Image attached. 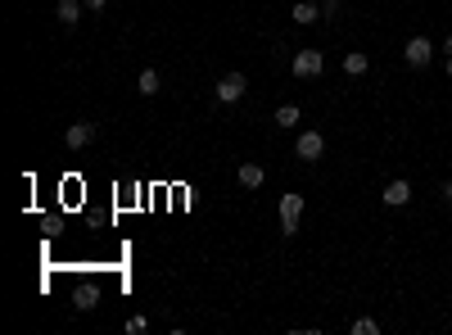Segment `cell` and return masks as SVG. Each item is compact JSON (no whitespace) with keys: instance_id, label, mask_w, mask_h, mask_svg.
<instances>
[{"instance_id":"3957f363","label":"cell","mask_w":452,"mask_h":335,"mask_svg":"<svg viewBox=\"0 0 452 335\" xmlns=\"http://www.w3.org/2000/svg\"><path fill=\"white\" fill-rule=\"evenodd\" d=\"M294 155H299L303 164H316V159L326 155V136H321V131H299V141H294Z\"/></svg>"},{"instance_id":"5b68a950","label":"cell","mask_w":452,"mask_h":335,"mask_svg":"<svg viewBox=\"0 0 452 335\" xmlns=\"http://www.w3.org/2000/svg\"><path fill=\"white\" fill-rule=\"evenodd\" d=\"M245 91H249L245 73H226V78L217 82V100H222V104H235V100H240V95H245Z\"/></svg>"},{"instance_id":"7c38bea8","label":"cell","mask_w":452,"mask_h":335,"mask_svg":"<svg viewBox=\"0 0 452 335\" xmlns=\"http://www.w3.org/2000/svg\"><path fill=\"white\" fill-rule=\"evenodd\" d=\"M95 299H100V290H95V285H91V281H86V285H82V290H77V294H73V308H77V313H91V308H95Z\"/></svg>"},{"instance_id":"30bf717a","label":"cell","mask_w":452,"mask_h":335,"mask_svg":"<svg viewBox=\"0 0 452 335\" xmlns=\"http://www.w3.org/2000/svg\"><path fill=\"white\" fill-rule=\"evenodd\" d=\"M290 18H294V23H299V27H307V23H316V18H321V9H316L312 0H299V5L290 9Z\"/></svg>"},{"instance_id":"6da1fadb","label":"cell","mask_w":452,"mask_h":335,"mask_svg":"<svg viewBox=\"0 0 452 335\" xmlns=\"http://www.w3.org/2000/svg\"><path fill=\"white\" fill-rule=\"evenodd\" d=\"M290 69H294V78H299V82L321 78V73H326V55L321 50H294V64H290Z\"/></svg>"},{"instance_id":"ac0fdd59","label":"cell","mask_w":452,"mask_h":335,"mask_svg":"<svg viewBox=\"0 0 452 335\" xmlns=\"http://www.w3.org/2000/svg\"><path fill=\"white\" fill-rule=\"evenodd\" d=\"M82 5H86V9H104V5H109V0H82Z\"/></svg>"},{"instance_id":"277c9868","label":"cell","mask_w":452,"mask_h":335,"mask_svg":"<svg viewBox=\"0 0 452 335\" xmlns=\"http://www.w3.org/2000/svg\"><path fill=\"white\" fill-rule=\"evenodd\" d=\"M430 55H435L430 36H407V45H402V59H407V69H425Z\"/></svg>"},{"instance_id":"9c48e42d","label":"cell","mask_w":452,"mask_h":335,"mask_svg":"<svg viewBox=\"0 0 452 335\" xmlns=\"http://www.w3.org/2000/svg\"><path fill=\"white\" fill-rule=\"evenodd\" d=\"M54 14H59V23H64V27H73L77 18L86 14V5H82V0H59V9H54Z\"/></svg>"},{"instance_id":"9a60e30c","label":"cell","mask_w":452,"mask_h":335,"mask_svg":"<svg viewBox=\"0 0 452 335\" xmlns=\"http://www.w3.org/2000/svg\"><path fill=\"white\" fill-rule=\"evenodd\" d=\"M122 327H127V335H145L150 331V318H145V313H136V318H127Z\"/></svg>"},{"instance_id":"5bb4252c","label":"cell","mask_w":452,"mask_h":335,"mask_svg":"<svg viewBox=\"0 0 452 335\" xmlns=\"http://www.w3.org/2000/svg\"><path fill=\"white\" fill-rule=\"evenodd\" d=\"M299 118H303V109H299V104H281V109H276V122H281V127H294Z\"/></svg>"},{"instance_id":"52a82bcc","label":"cell","mask_w":452,"mask_h":335,"mask_svg":"<svg viewBox=\"0 0 452 335\" xmlns=\"http://www.w3.org/2000/svg\"><path fill=\"white\" fill-rule=\"evenodd\" d=\"M407 199H411V181H389V186H384V204H389V208H402V204H407Z\"/></svg>"},{"instance_id":"ffe728a7","label":"cell","mask_w":452,"mask_h":335,"mask_svg":"<svg viewBox=\"0 0 452 335\" xmlns=\"http://www.w3.org/2000/svg\"><path fill=\"white\" fill-rule=\"evenodd\" d=\"M444 50H448V55H452V36H448V41H444Z\"/></svg>"},{"instance_id":"e0dca14e","label":"cell","mask_w":452,"mask_h":335,"mask_svg":"<svg viewBox=\"0 0 452 335\" xmlns=\"http://www.w3.org/2000/svg\"><path fill=\"white\" fill-rule=\"evenodd\" d=\"M344 9V0H321V18H335Z\"/></svg>"},{"instance_id":"8fae6325","label":"cell","mask_w":452,"mask_h":335,"mask_svg":"<svg viewBox=\"0 0 452 335\" xmlns=\"http://www.w3.org/2000/svg\"><path fill=\"white\" fill-rule=\"evenodd\" d=\"M367 69H371V59L362 50H349V55H344V73H349V78H362Z\"/></svg>"},{"instance_id":"8992f818","label":"cell","mask_w":452,"mask_h":335,"mask_svg":"<svg viewBox=\"0 0 452 335\" xmlns=\"http://www.w3.org/2000/svg\"><path fill=\"white\" fill-rule=\"evenodd\" d=\"M95 141V122H73L68 131H64V145L68 150H86Z\"/></svg>"},{"instance_id":"7a4b0ae2","label":"cell","mask_w":452,"mask_h":335,"mask_svg":"<svg viewBox=\"0 0 452 335\" xmlns=\"http://www.w3.org/2000/svg\"><path fill=\"white\" fill-rule=\"evenodd\" d=\"M303 218V195H281V236H299Z\"/></svg>"},{"instance_id":"4fadbf2b","label":"cell","mask_w":452,"mask_h":335,"mask_svg":"<svg viewBox=\"0 0 452 335\" xmlns=\"http://www.w3.org/2000/svg\"><path fill=\"white\" fill-rule=\"evenodd\" d=\"M136 91H140V95H159V91H163V78H159L154 69H145V73L136 78Z\"/></svg>"},{"instance_id":"2e32d148","label":"cell","mask_w":452,"mask_h":335,"mask_svg":"<svg viewBox=\"0 0 452 335\" xmlns=\"http://www.w3.org/2000/svg\"><path fill=\"white\" fill-rule=\"evenodd\" d=\"M353 335H380V327L371 318H358V322H353Z\"/></svg>"},{"instance_id":"d6986e66","label":"cell","mask_w":452,"mask_h":335,"mask_svg":"<svg viewBox=\"0 0 452 335\" xmlns=\"http://www.w3.org/2000/svg\"><path fill=\"white\" fill-rule=\"evenodd\" d=\"M444 199H448V204H452V177L444 181Z\"/></svg>"},{"instance_id":"44dd1931","label":"cell","mask_w":452,"mask_h":335,"mask_svg":"<svg viewBox=\"0 0 452 335\" xmlns=\"http://www.w3.org/2000/svg\"><path fill=\"white\" fill-rule=\"evenodd\" d=\"M448 78H452V55H448Z\"/></svg>"},{"instance_id":"ba28073f","label":"cell","mask_w":452,"mask_h":335,"mask_svg":"<svg viewBox=\"0 0 452 335\" xmlns=\"http://www.w3.org/2000/svg\"><path fill=\"white\" fill-rule=\"evenodd\" d=\"M235 177H240V186H245V190H258L267 181V172H263V164H240Z\"/></svg>"}]
</instances>
